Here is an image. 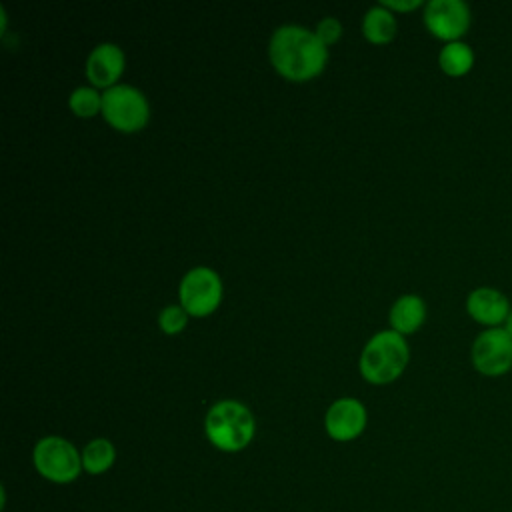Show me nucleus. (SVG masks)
<instances>
[{
    "label": "nucleus",
    "mask_w": 512,
    "mask_h": 512,
    "mask_svg": "<svg viewBox=\"0 0 512 512\" xmlns=\"http://www.w3.org/2000/svg\"><path fill=\"white\" fill-rule=\"evenodd\" d=\"M268 54L272 66L284 78L308 80L324 68L328 46L306 26L282 24L270 36Z\"/></svg>",
    "instance_id": "f257e3e1"
},
{
    "label": "nucleus",
    "mask_w": 512,
    "mask_h": 512,
    "mask_svg": "<svg viewBox=\"0 0 512 512\" xmlns=\"http://www.w3.org/2000/svg\"><path fill=\"white\" fill-rule=\"evenodd\" d=\"M254 430L256 422L250 408L238 400L214 402L204 418V432L208 440L224 452H236L248 446Z\"/></svg>",
    "instance_id": "f03ea898"
},
{
    "label": "nucleus",
    "mask_w": 512,
    "mask_h": 512,
    "mask_svg": "<svg viewBox=\"0 0 512 512\" xmlns=\"http://www.w3.org/2000/svg\"><path fill=\"white\" fill-rule=\"evenodd\" d=\"M410 358L404 334L396 330H380L372 334L360 352V372L374 384H386L402 374Z\"/></svg>",
    "instance_id": "7ed1b4c3"
},
{
    "label": "nucleus",
    "mask_w": 512,
    "mask_h": 512,
    "mask_svg": "<svg viewBox=\"0 0 512 512\" xmlns=\"http://www.w3.org/2000/svg\"><path fill=\"white\" fill-rule=\"evenodd\" d=\"M102 114L116 130L136 132L148 122L150 104L140 88L118 82L102 92Z\"/></svg>",
    "instance_id": "20e7f679"
},
{
    "label": "nucleus",
    "mask_w": 512,
    "mask_h": 512,
    "mask_svg": "<svg viewBox=\"0 0 512 512\" xmlns=\"http://www.w3.org/2000/svg\"><path fill=\"white\" fill-rule=\"evenodd\" d=\"M32 460L40 476L56 484H68L78 478L82 466V454L76 446L62 436H44L32 450Z\"/></svg>",
    "instance_id": "39448f33"
},
{
    "label": "nucleus",
    "mask_w": 512,
    "mask_h": 512,
    "mask_svg": "<svg viewBox=\"0 0 512 512\" xmlns=\"http://www.w3.org/2000/svg\"><path fill=\"white\" fill-rule=\"evenodd\" d=\"M470 360L476 372L482 376L498 378L512 370V336L500 328H484L476 334Z\"/></svg>",
    "instance_id": "423d86ee"
},
{
    "label": "nucleus",
    "mask_w": 512,
    "mask_h": 512,
    "mask_svg": "<svg viewBox=\"0 0 512 512\" xmlns=\"http://www.w3.org/2000/svg\"><path fill=\"white\" fill-rule=\"evenodd\" d=\"M180 304L192 316H206L220 304L222 280L210 266L190 268L178 286Z\"/></svg>",
    "instance_id": "0eeeda50"
},
{
    "label": "nucleus",
    "mask_w": 512,
    "mask_h": 512,
    "mask_svg": "<svg viewBox=\"0 0 512 512\" xmlns=\"http://www.w3.org/2000/svg\"><path fill=\"white\" fill-rule=\"evenodd\" d=\"M424 24L440 40H462L472 24V12L464 0H428L424 4Z\"/></svg>",
    "instance_id": "6e6552de"
},
{
    "label": "nucleus",
    "mask_w": 512,
    "mask_h": 512,
    "mask_svg": "<svg viewBox=\"0 0 512 512\" xmlns=\"http://www.w3.org/2000/svg\"><path fill=\"white\" fill-rule=\"evenodd\" d=\"M324 426L334 440H352L366 426V408L358 398L342 396L328 406Z\"/></svg>",
    "instance_id": "1a4fd4ad"
},
{
    "label": "nucleus",
    "mask_w": 512,
    "mask_h": 512,
    "mask_svg": "<svg viewBox=\"0 0 512 512\" xmlns=\"http://www.w3.org/2000/svg\"><path fill=\"white\" fill-rule=\"evenodd\" d=\"M510 310L508 296L492 286H478L466 296L468 316L484 328H500Z\"/></svg>",
    "instance_id": "9d476101"
},
{
    "label": "nucleus",
    "mask_w": 512,
    "mask_h": 512,
    "mask_svg": "<svg viewBox=\"0 0 512 512\" xmlns=\"http://www.w3.org/2000/svg\"><path fill=\"white\" fill-rule=\"evenodd\" d=\"M124 70V50L114 42L96 44L86 58V74L94 86H102L104 90L118 84Z\"/></svg>",
    "instance_id": "9b49d317"
},
{
    "label": "nucleus",
    "mask_w": 512,
    "mask_h": 512,
    "mask_svg": "<svg viewBox=\"0 0 512 512\" xmlns=\"http://www.w3.org/2000/svg\"><path fill=\"white\" fill-rule=\"evenodd\" d=\"M390 326L400 334H410L418 330L426 320V302L418 294H402L390 306Z\"/></svg>",
    "instance_id": "f8f14e48"
},
{
    "label": "nucleus",
    "mask_w": 512,
    "mask_h": 512,
    "mask_svg": "<svg viewBox=\"0 0 512 512\" xmlns=\"http://www.w3.org/2000/svg\"><path fill=\"white\" fill-rule=\"evenodd\" d=\"M438 64L442 72L448 76H454V78L464 76L474 66V50L464 40L446 42L438 52Z\"/></svg>",
    "instance_id": "ddd939ff"
},
{
    "label": "nucleus",
    "mask_w": 512,
    "mask_h": 512,
    "mask_svg": "<svg viewBox=\"0 0 512 512\" xmlns=\"http://www.w3.org/2000/svg\"><path fill=\"white\" fill-rule=\"evenodd\" d=\"M396 18L392 14V10H388L382 4H374L366 10L364 18H362V32L370 42L382 44L394 38L396 34Z\"/></svg>",
    "instance_id": "4468645a"
},
{
    "label": "nucleus",
    "mask_w": 512,
    "mask_h": 512,
    "mask_svg": "<svg viewBox=\"0 0 512 512\" xmlns=\"http://www.w3.org/2000/svg\"><path fill=\"white\" fill-rule=\"evenodd\" d=\"M116 460V448L108 438H94L82 450V466L88 474L106 472Z\"/></svg>",
    "instance_id": "2eb2a0df"
},
{
    "label": "nucleus",
    "mask_w": 512,
    "mask_h": 512,
    "mask_svg": "<svg viewBox=\"0 0 512 512\" xmlns=\"http://www.w3.org/2000/svg\"><path fill=\"white\" fill-rule=\"evenodd\" d=\"M68 104L76 116L88 118L102 112V94L96 90V86H78L70 92Z\"/></svg>",
    "instance_id": "dca6fc26"
},
{
    "label": "nucleus",
    "mask_w": 512,
    "mask_h": 512,
    "mask_svg": "<svg viewBox=\"0 0 512 512\" xmlns=\"http://www.w3.org/2000/svg\"><path fill=\"white\" fill-rule=\"evenodd\" d=\"M188 322V312L182 304H168L158 314V324L166 334L180 332Z\"/></svg>",
    "instance_id": "f3484780"
},
{
    "label": "nucleus",
    "mask_w": 512,
    "mask_h": 512,
    "mask_svg": "<svg viewBox=\"0 0 512 512\" xmlns=\"http://www.w3.org/2000/svg\"><path fill=\"white\" fill-rule=\"evenodd\" d=\"M314 32H316L318 38L328 46V44H332V42H336V40L340 38V34H342V24H340V20L334 18V16H324V18L316 24V30H314Z\"/></svg>",
    "instance_id": "a211bd4d"
},
{
    "label": "nucleus",
    "mask_w": 512,
    "mask_h": 512,
    "mask_svg": "<svg viewBox=\"0 0 512 512\" xmlns=\"http://www.w3.org/2000/svg\"><path fill=\"white\" fill-rule=\"evenodd\" d=\"M382 6H386L388 10H400V12H408L418 8L422 2L420 0H380Z\"/></svg>",
    "instance_id": "6ab92c4d"
},
{
    "label": "nucleus",
    "mask_w": 512,
    "mask_h": 512,
    "mask_svg": "<svg viewBox=\"0 0 512 512\" xmlns=\"http://www.w3.org/2000/svg\"><path fill=\"white\" fill-rule=\"evenodd\" d=\"M502 328L512 336V310H510V314L506 316V320H504V324H502Z\"/></svg>",
    "instance_id": "aec40b11"
}]
</instances>
